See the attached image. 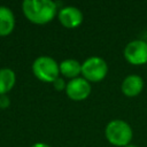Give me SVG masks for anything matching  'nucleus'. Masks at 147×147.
<instances>
[{"instance_id":"obj_10","label":"nucleus","mask_w":147,"mask_h":147,"mask_svg":"<svg viewBox=\"0 0 147 147\" xmlns=\"http://www.w3.org/2000/svg\"><path fill=\"white\" fill-rule=\"evenodd\" d=\"M60 74L69 79H74L79 77L82 74V63L75 59H65L59 63Z\"/></svg>"},{"instance_id":"obj_15","label":"nucleus","mask_w":147,"mask_h":147,"mask_svg":"<svg viewBox=\"0 0 147 147\" xmlns=\"http://www.w3.org/2000/svg\"><path fill=\"white\" fill-rule=\"evenodd\" d=\"M125 147H138L137 145H133V144H129V145H126Z\"/></svg>"},{"instance_id":"obj_9","label":"nucleus","mask_w":147,"mask_h":147,"mask_svg":"<svg viewBox=\"0 0 147 147\" xmlns=\"http://www.w3.org/2000/svg\"><path fill=\"white\" fill-rule=\"evenodd\" d=\"M15 29V15L7 6H0V37L9 36Z\"/></svg>"},{"instance_id":"obj_4","label":"nucleus","mask_w":147,"mask_h":147,"mask_svg":"<svg viewBox=\"0 0 147 147\" xmlns=\"http://www.w3.org/2000/svg\"><path fill=\"white\" fill-rule=\"evenodd\" d=\"M108 72L107 62L100 56H90L82 63V77L90 83L101 82Z\"/></svg>"},{"instance_id":"obj_2","label":"nucleus","mask_w":147,"mask_h":147,"mask_svg":"<svg viewBox=\"0 0 147 147\" xmlns=\"http://www.w3.org/2000/svg\"><path fill=\"white\" fill-rule=\"evenodd\" d=\"M105 136L109 144L116 147H125L131 144L133 138V131L129 123L123 119L110 121L105 129Z\"/></svg>"},{"instance_id":"obj_6","label":"nucleus","mask_w":147,"mask_h":147,"mask_svg":"<svg viewBox=\"0 0 147 147\" xmlns=\"http://www.w3.org/2000/svg\"><path fill=\"white\" fill-rule=\"evenodd\" d=\"M91 91H92L91 83L87 82L84 77H77L70 79L67 83V87L64 92L70 100L83 101L87 99V96L91 94Z\"/></svg>"},{"instance_id":"obj_1","label":"nucleus","mask_w":147,"mask_h":147,"mask_svg":"<svg viewBox=\"0 0 147 147\" xmlns=\"http://www.w3.org/2000/svg\"><path fill=\"white\" fill-rule=\"evenodd\" d=\"M22 11L33 24H47L57 16V3L52 0H24Z\"/></svg>"},{"instance_id":"obj_5","label":"nucleus","mask_w":147,"mask_h":147,"mask_svg":"<svg viewBox=\"0 0 147 147\" xmlns=\"http://www.w3.org/2000/svg\"><path fill=\"white\" fill-rule=\"evenodd\" d=\"M126 62L133 65H142L147 63V42L141 39H134L126 44L123 51Z\"/></svg>"},{"instance_id":"obj_14","label":"nucleus","mask_w":147,"mask_h":147,"mask_svg":"<svg viewBox=\"0 0 147 147\" xmlns=\"http://www.w3.org/2000/svg\"><path fill=\"white\" fill-rule=\"evenodd\" d=\"M30 147H51V146L47 145V144H45V142H36V144L31 145Z\"/></svg>"},{"instance_id":"obj_3","label":"nucleus","mask_w":147,"mask_h":147,"mask_svg":"<svg viewBox=\"0 0 147 147\" xmlns=\"http://www.w3.org/2000/svg\"><path fill=\"white\" fill-rule=\"evenodd\" d=\"M32 72L39 80L44 83H53L60 77V67L53 57L41 55L33 61Z\"/></svg>"},{"instance_id":"obj_8","label":"nucleus","mask_w":147,"mask_h":147,"mask_svg":"<svg viewBox=\"0 0 147 147\" xmlns=\"http://www.w3.org/2000/svg\"><path fill=\"white\" fill-rule=\"evenodd\" d=\"M142 88H144V79L139 75H129L123 79L121 84L122 93L129 98L139 95Z\"/></svg>"},{"instance_id":"obj_7","label":"nucleus","mask_w":147,"mask_h":147,"mask_svg":"<svg viewBox=\"0 0 147 147\" xmlns=\"http://www.w3.org/2000/svg\"><path fill=\"white\" fill-rule=\"evenodd\" d=\"M57 18L61 25L67 29H75L83 22V13L75 6H64L57 13Z\"/></svg>"},{"instance_id":"obj_12","label":"nucleus","mask_w":147,"mask_h":147,"mask_svg":"<svg viewBox=\"0 0 147 147\" xmlns=\"http://www.w3.org/2000/svg\"><path fill=\"white\" fill-rule=\"evenodd\" d=\"M52 84H53V86H54V88H55L56 91H65L67 83L64 82V79H63V78L57 77V78H56Z\"/></svg>"},{"instance_id":"obj_11","label":"nucleus","mask_w":147,"mask_h":147,"mask_svg":"<svg viewBox=\"0 0 147 147\" xmlns=\"http://www.w3.org/2000/svg\"><path fill=\"white\" fill-rule=\"evenodd\" d=\"M16 83V75L10 68L0 69V94H7L13 90Z\"/></svg>"},{"instance_id":"obj_13","label":"nucleus","mask_w":147,"mask_h":147,"mask_svg":"<svg viewBox=\"0 0 147 147\" xmlns=\"http://www.w3.org/2000/svg\"><path fill=\"white\" fill-rule=\"evenodd\" d=\"M10 105V99L7 94H0V109H6Z\"/></svg>"}]
</instances>
